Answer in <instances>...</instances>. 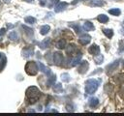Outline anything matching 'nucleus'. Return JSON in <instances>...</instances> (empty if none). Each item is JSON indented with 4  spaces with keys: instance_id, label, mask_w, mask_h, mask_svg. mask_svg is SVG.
I'll list each match as a JSON object with an SVG mask.
<instances>
[{
    "instance_id": "f257e3e1",
    "label": "nucleus",
    "mask_w": 124,
    "mask_h": 116,
    "mask_svg": "<svg viewBox=\"0 0 124 116\" xmlns=\"http://www.w3.org/2000/svg\"><path fill=\"white\" fill-rule=\"evenodd\" d=\"M101 83V79H95L90 78L85 81V93L86 94H93L98 89L99 85Z\"/></svg>"
},
{
    "instance_id": "f03ea898",
    "label": "nucleus",
    "mask_w": 124,
    "mask_h": 116,
    "mask_svg": "<svg viewBox=\"0 0 124 116\" xmlns=\"http://www.w3.org/2000/svg\"><path fill=\"white\" fill-rule=\"evenodd\" d=\"M40 94H41V92L36 86H30L26 90V97L31 103L36 102V101L40 97Z\"/></svg>"
},
{
    "instance_id": "7ed1b4c3",
    "label": "nucleus",
    "mask_w": 124,
    "mask_h": 116,
    "mask_svg": "<svg viewBox=\"0 0 124 116\" xmlns=\"http://www.w3.org/2000/svg\"><path fill=\"white\" fill-rule=\"evenodd\" d=\"M38 70H39L38 63H36L35 61H29L25 65V72L29 75H36Z\"/></svg>"
},
{
    "instance_id": "20e7f679",
    "label": "nucleus",
    "mask_w": 124,
    "mask_h": 116,
    "mask_svg": "<svg viewBox=\"0 0 124 116\" xmlns=\"http://www.w3.org/2000/svg\"><path fill=\"white\" fill-rule=\"evenodd\" d=\"M88 67H89V64L87 61H80V64L78 68V71L79 73H85L88 70Z\"/></svg>"
},
{
    "instance_id": "39448f33",
    "label": "nucleus",
    "mask_w": 124,
    "mask_h": 116,
    "mask_svg": "<svg viewBox=\"0 0 124 116\" xmlns=\"http://www.w3.org/2000/svg\"><path fill=\"white\" fill-rule=\"evenodd\" d=\"M53 62L57 66L61 65L62 62H63V55H62V53H60V52H54L53 53Z\"/></svg>"
},
{
    "instance_id": "423d86ee",
    "label": "nucleus",
    "mask_w": 124,
    "mask_h": 116,
    "mask_svg": "<svg viewBox=\"0 0 124 116\" xmlns=\"http://www.w3.org/2000/svg\"><path fill=\"white\" fill-rule=\"evenodd\" d=\"M90 41H91V37H90L89 35H87V34H83V35H81V36L79 37V39H78L79 44H82V45H85V44H89Z\"/></svg>"
},
{
    "instance_id": "0eeeda50",
    "label": "nucleus",
    "mask_w": 124,
    "mask_h": 116,
    "mask_svg": "<svg viewBox=\"0 0 124 116\" xmlns=\"http://www.w3.org/2000/svg\"><path fill=\"white\" fill-rule=\"evenodd\" d=\"M67 6H68V3H67V2H59V3L55 6L54 11H55V13H60V12H62V11H64V10L67 8Z\"/></svg>"
},
{
    "instance_id": "6e6552de",
    "label": "nucleus",
    "mask_w": 124,
    "mask_h": 116,
    "mask_svg": "<svg viewBox=\"0 0 124 116\" xmlns=\"http://www.w3.org/2000/svg\"><path fill=\"white\" fill-rule=\"evenodd\" d=\"M81 56H82V54L80 53V52H78L72 60H71V63H70V66L71 67H75V66H77L78 63H80V59H81Z\"/></svg>"
},
{
    "instance_id": "1a4fd4ad",
    "label": "nucleus",
    "mask_w": 124,
    "mask_h": 116,
    "mask_svg": "<svg viewBox=\"0 0 124 116\" xmlns=\"http://www.w3.org/2000/svg\"><path fill=\"white\" fill-rule=\"evenodd\" d=\"M88 52H89L90 54L96 56V55H98L99 52H100V47H99L97 44H92L91 46H89V48H88Z\"/></svg>"
},
{
    "instance_id": "9d476101",
    "label": "nucleus",
    "mask_w": 124,
    "mask_h": 116,
    "mask_svg": "<svg viewBox=\"0 0 124 116\" xmlns=\"http://www.w3.org/2000/svg\"><path fill=\"white\" fill-rule=\"evenodd\" d=\"M69 26H71V27L76 31L77 34H81V33H82V30H84L83 27H81V26H80L79 24H78V23H69Z\"/></svg>"
},
{
    "instance_id": "9b49d317",
    "label": "nucleus",
    "mask_w": 124,
    "mask_h": 116,
    "mask_svg": "<svg viewBox=\"0 0 124 116\" xmlns=\"http://www.w3.org/2000/svg\"><path fill=\"white\" fill-rule=\"evenodd\" d=\"M33 47H26V48H24L23 50H22V56L24 57V58H28V57H30V56H32L33 55Z\"/></svg>"
},
{
    "instance_id": "f8f14e48",
    "label": "nucleus",
    "mask_w": 124,
    "mask_h": 116,
    "mask_svg": "<svg viewBox=\"0 0 124 116\" xmlns=\"http://www.w3.org/2000/svg\"><path fill=\"white\" fill-rule=\"evenodd\" d=\"M118 65H119V60H116V61L110 63L109 65H108V67H107V71H108V72H110L116 70V68L118 67Z\"/></svg>"
},
{
    "instance_id": "ddd939ff",
    "label": "nucleus",
    "mask_w": 124,
    "mask_h": 116,
    "mask_svg": "<svg viewBox=\"0 0 124 116\" xmlns=\"http://www.w3.org/2000/svg\"><path fill=\"white\" fill-rule=\"evenodd\" d=\"M38 67H39V70H40L41 72H43L44 73H46V74H47V75L50 74V70H49L47 67H46L43 63L38 62Z\"/></svg>"
},
{
    "instance_id": "4468645a",
    "label": "nucleus",
    "mask_w": 124,
    "mask_h": 116,
    "mask_svg": "<svg viewBox=\"0 0 124 116\" xmlns=\"http://www.w3.org/2000/svg\"><path fill=\"white\" fill-rule=\"evenodd\" d=\"M83 29H84L85 31H93V30L95 29V27H94V25H93L92 22H90V21H85V22L83 23Z\"/></svg>"
},
{
    "instance_id": "2eb2a0df",
    "label": "nucleus",
    "mask_w": 124,
    "mask_h": 116,
    "mask_svg": "<svg viewBox=\"0 0 124 116\" xmlns=\"http://www.w3.org/2000/svg\"><path fill=\"white\" fill-rule=\"evenodd\" d=\"M39 45H40V47H41L42 49L48 47V46L50 45V39H49V38L45 39L43 42H41V43H40V44H39Z\"/></svg>"
},
{
    "instance_id": "dca6fc26",
    "label": "nucleus",
    "mask_w": 124,
    "mask_h": 116,
    "mask_svg": "<svg viewBox=\"0 0 124 116\" xmlns=\"http://www.w3.org/2000/svg\"><path fill=\"white\" fill-rule=\"evenodd\" d=\"M89 5L93 6V7H101V6L105 5V1H103V0H93L91 3H89Z\"/></svg>"
},
{
    "instance_id": "f3484780",
    "label": "nucleus",
    "mask_w": 124,
    "mask_h": 116,
    "mask_svg": "<svg viewBox=\"0 0 124 116\" xmlns=\"http://www.w3.org/2000/svg\"><path fill=\"white\" fill-rule=\"evenodd\" d=\"M97 20L99 22H101V23H106V22L108 21V17L106 14H99L97 16Z\"/></svg>"
},
{
    "instance_id": "a211bd4d",
    "label": "nucleus",
    "mask_w": 124,
    "mask_h": 116,
    "mask_svg": "<svg viewBox=\"0 0 124 116\" xmlns=\"http://www.w3.org/2000/svg\"><path fill=\"white\" fill-rule=\"evenodd\" d=\"M98 103H99V100L95 97H93L89 100V106L90 107H96L98 105Z\"/></svg>"
},
{
    "instance_id": "6ab92c4d",
    "label": "nucleus",
    "mask_w": 124,
    "mask_h": 116,
    "mask_svg": "<svg viewBox=\"0 0 124 116\" xmlns=\"http://www.w3.org/2000/svg\"><path fill=\"white\" fill-rule=\"evenodd\" d=\"M49 30H50L49 25H44V26H42V27H41L40 33H41L42 35H46V34L49 32Z\"/></svg>"
},
{
    "instance_id": "aec40b11",
    "label": "nucleus",
    "mask_w": 124,
    "mask_h": 116,
    "mask_svg": "<svg viewBox=\"0 0 124 116\" xmlns=\"http://www.w3.org/2000/svg\"><path fill=\"white\" fill-rule=\"evenodd\" d=\"M65 46H66V41H65L64 39H61V40H59V41L56 43V47L59 48V49H62V48H64Z\"/></svg>"
},
{
    "instance_id": "412c9836",
    "label": "nucleus",
    "mask_w": 124,
    "mask_h": 116,
    "mask_svg": "<svg viewBox=\"0 0 124 116\" xmlns=\"http://www.w3.org/2000/svg\"><path fill=\"white\" fill-rule=\"evenodd\" d=\"M108 13H109L110 14H112V15H115V16H117V15H119V14H120L121 11H120L118 8H113V9H110V10H108Z\"/></svg>"
},
{
    "instance_id": "4be33fe9",
    "label": "nucleus",
    "mask_w": 124,
    "mask_h": 116,
    "mask_svg": "<svg viewBox=\"0 0 124 116\" xmlns=\"http://www.w3.org/2000/svg\"><path fill=\"white\" fill-rule=\"evenodd\" d=\"M55 80H56V76H55V74H52V75H50V76L48 77V79H47L46 85H47V86L53 85V84H54V82H55Z\"/></svg>"
},
{
    "instance_id": "5701e85b",
    "label": "nucleus",
    "mask_w": 124,
    "mask_h": 116,
    "mask_svg": "<svg viewBox=\"0 0 124 116\" xmlns=\"http://www.w3.org/2000/svg\"><path fill=\"white\" fill-rule=\"evenodd\" d=\"M46 6L48 8H51L54 5H57L59 3V0H46Z\"/></svg>"
},
{
    "instance_id": "b1692460",
    "label": "nucleus",
    "mask_w": 124,
    "mask_h": 116,
    "mask_svg": "<svg viewBox=\"0 0 124 116\" xmlns=\"http://www.w3.org/2000/svg\"><path fill=\"white\" fill-rule=\"evenodd\" d=\"M62 90H63V88H62L61 83H57V84L53 85V91L55 93H60V92H62Z\"/></svg>"
},
{
    "instance_id": "393cba45",
    "label": "nucleus",
    "mask_w": 124,
    "mask_h": 116,
    "mask_svg": "<svg viewBox=\"0 0 124 116\" xmlns=\"http://www.w3.org/2000/svg\"><path fill=\"white\" fill-rule=\"evenodd\" d=\"M94 60L96 62V64H102L103 61H104V56L102 54H98V55H96V57L94 58Z\"/></svg>"
},
{
    "instance_id": "a878e982",
    "label": "nucleus",
    "mask_w": 124,
    "mask_h": 116,
    "mask_svg": "<svg viewBox=\"0 0 124 116\" xmlns=\"http://www.w3.org/2000/svg\"><path fill=\"white\" fill-rule=\"evenodd\" d=\"M24 20H25V22L28 23V24H33V23L36 22V18L33 17V16H26V17L24 18Z\"/></svg>"
},
{
    "instance_id": "bb28decb",
    "label": "nucleus",
    "mask_w": 124,
    "mask_h": 116,
    "mask_svg": "<svg viewBox=\"0 0 124 116\" xmlns=\"http://www.w3.org/2000/svg\"><path fill=\"white\" fill-rule=\"evenodd\" d=\"M103 31H104V34H105L108 39H110V38L113 36V31H112L111 29H104Z\"/></svg>"
},
{
    "instance_id": "cd10ccee",
    "label": "nucleus",
    "mask_w": 124,
    "mask_h": 116,
    "mask_svg": "<svg viewBox=\"0 0 124 116\" xmlns=\"http://www.w3.org/2000/svg\"><path fill=\"white\" fill-rule=\"evenodd\" d=\"M9 39L12 40V41H16L17 40V34L15 32V31H12L9 33Z\"/></svg>"
},
{
    "instance_id": "c85d7f7f",
    "label": "nucleus",
    "mask_w": 124,
    "mask_h": 116,
    "mask_svg": "<svg viewBox=\"0 0 124 116\" xmlns=\"http://www.w3.org/2000/svg\"><path fill=\"white\" fill-rule=\"evenodd\" d=\"M75 50H76V45L75 44H70L67 47V53H69V54H72Z\"/></svg>"
},
{
    "instance_id": "c756f323",
    "label": "nucleus",
    "mask_w": 124,
    "mask_h": 116,
    "mask_svg": "<svg viewBox=\"0 0 124 116\" xmlns=\"http://www.w3.org/2000/svg\"><path fill=\"white\" fill-rule=\"evenodd\" d=\"M22 28L25 30V33H26L28 36H32V35H33V30H32L31 28H28V27H26L25 25H22Z\"/></svg>"
},
{
    "instance_id": "7c9ffc66",
    "label": "nucleus",
    "mask_w": 124,
    "mask_h": 116,
    "mask_svg": "<svg viewBox=\"0 0 124 116\" xmlns=\"http://www.w3.org/2000/svg\"><path fill=\"white\" fill-rule=\"evenodd\" d=\"M6 63H7V59H6V57H3V60L0 62V72H2L4 70V68L6 66Z\"/></svg>"
},
{
    "instance_id": "2f4dec72",
    "label": "nucleus",
    "mask_w": 124,
    "mask_h": 116,
    "mask_svg": "<svg viewBox=\"0 0 124 116\" xmlns=\"http://www.w3.org/2000/svg\"><path fill=\"white\" fill-rule=\"evenodd\" d=\"M61 78H62L63 81L68 82V81L70 80V75H69L67 72H65V73H62V74H61Z\"/></svg>"
},
{
    "instance_id": "473e14b6",
    "label": "nucleus",
    "mask_w": 124,
    "mask_h": 116,
    "mask_svg": "<svg viewBox=\"0 0 124 116\" xmlns=\"http://www.w3.org/2000/svg\"><path fill=\"white\" fill-rule=\"evenodd\" d=\"M116 80L121 82V83H124V73H120L116 76Z\"/></svg>"
},
{
    "instance_id": "72a5a7b5",
    "label": "nucleus",
    "mask_w": 124,
    "mask_h": 116,
    "mask_svg": "<svg viewBox=\"0 0 124 116\" xmlns=\"http://www.w3.org/2000/svg\"><path fill=\"white\" fill-rule=\"evenodd\" d=\"M124 51V40L119 42V49L118 52H123Z\"/></svg>"
},
{
    "instance_id": "f704fd0d",
    "label": "nucleus",
    "mask_w": 124,
    "mask_h": 116,
    "mask_svg": "<svg viewBox=\"0 0 124 116\" xmlns=\"http://www.w3.org/2000/svg\"><path fill=\"white\" fill-rule=\"evenodd\" d=\"M50 55H51V53L50 52H48V53H46V59L49 62V63H51V60H50Z\"/></svg>"
},
{
    "instance_id": "c9c22d12",
    "label": "nucleus",
    "mask_w": 124,
    "mask_h": 116,
    "mask_svg": "<svg viewBox=\"0 0 124 116\" xmlns=\"http://www.w3.org/2000/svg\"><path fill=\"white\" fill-rule=\"evenodd\" d=\"M119 96L121 97V99L124 100V88H122V89L119 91Z\"/></svg>"
},
{
    "instance_id": "e433bc0d",
    "label": "nucleus",
    "mask_w": 124,
    "mask_h": 116,
    "mask_svg": "<svg viewBox=\"0 0 124 116\" xmlns=\"http://www.w3.org/2000/svg\"><path fill=\"white\" fill-rule=\"evenodd\" d=\"M66 108H67V110H68V111H74V110H75V109L73 108V106H71V105H69V104H67Z\"/></svg>"
},
{
    "instance_id": "4c0bfd02",
    "label": "nucleus",
    "mask_w": 124,
    "mask_h": 116,
    "mask_svg": "<svg viewBox=\"0 0 124 116\" xmlns=\"http://www.w3.org/2000/svg\"><path fill=\"white\" fill-rule=\"evenodd\" d=\"M6 33V29H4V28H1L0 29V37H2L4 34Z\"/></svg>"
},
{
    "instance_id": "58836bf2",
    "label": "nucleus",
    "mask_w": 124,
    "mask_h": 116,
    "mask_svg": "<svg viewBox=\"0 0 124 116\" xmlns=\"http://www.w3.org/2000/svg\"><path fill=\"white\" fill-rule=\"evenodd\" d=\"M79 1H83V0H74L71 4H73V5H74V4H77V3H78V2H79Z\"/></svg>"
},
{
    "instance_id": "ea45409f",
    "label": "nucleus",
    "mask_w": 124,
    "mask_h": 116,
    "mask_svg": "<svg viewBox=\"0 0 124 116\" xmlns=\"http://www.w3.org/2000/svg\"><path fill=\"white\" fill-rule=\"evenodd\" d=\"M7 27H8V28H13V27H14V25H12V24H8V25H7Z\"/></svg>"
},
{
    "instance_id": "a19ab883",
    "label": "nucleus",
    "mask_w": 124,
    "mask_h": 116,
    "mask_svg": "<svg viewBox=\"0 0 124 116\" xmlns=\"http://www.w3.org/2000/svg\"><path fill=\"white\" fill-rule=\"evenodd\" d=\"M120 33H121L122 35H124V28H122V29L120 30Z\"/></svg>"
},
{
    "instance_id": "79ce46f5",
    "label": "nucleus",
    "mask_w": 124,
    "mask_h": 116,
    "mask_svg": "<svg viewBox=\"0 0 124 116\" xmlns=\"http://www.w3.org/2000/svg\"><path fill=\"white\" fill-rule=\"evenodd\" d=\"M40 1H41V5L44 6V5H45V1H44V0H40Z\"/></svg>"
},
{
    "instance_id": "37998d69",
    "label": "nucleus",
    "mask_w": 124,
    "mask_h": 116,
    "mask_svg": "<svg viewBox=\"0 0 124 116\" xmlns=\"http://www.w3.org/2000/svg\"><path fill=\"white\" fill-rule=\"evenodd\" d=\"M24 1H26V2H29V3H32V2H33V0H24Z\"/></svg>"
},
{
    "instance_id": "c03bdc74",
    "label": "nucleus",
    "mask_w": 124,
    "mask_h": 116,
    "mask_svg": "<svg viewBox=\"0 0 124 116\" xmlns=\"http://www.w3.org/2000/svg\"><path fill=\"white\" fill-rule=\"evenodd\" d=\"M4 1H5L6 3H9V2H10V0H4Z\"/></svg>"
},
{
    "instance_id": "a18cd8bd",
    "label": "nucleus",
    "mask_w": 124,
    "mask_h": 116,
    "mask_svg": "<svg viewBox=\"0 0 124 116\" xmlns=\"http://www.w3.org/2000/svg\"><path fill=\"white\" fill-rule=\"evenodd\" d=\"M1 56H2V54H1V53H0V58H1Z\"/></svg>"
},
{
    "instance_id": "49530a36",
    "label": "nucleus",
    "mask_w": 124,
    "mask_h": 116,
    "mask_svg": "<svg viewBox=\"0 0 124 116\" xmlns=\"http://www.w3.org/2000/svg\"><path fill=\"white\" fill-rule=\"evenodd\" d=\"M123 66H124V61H123Z\"/></svg>"
},
{
    "instance_id": "de8ad7c7",
    "label": "nucleus",
    "mask_w": 124,
    "mask_h": 116,
    "mask_svg": "<svg viewBox=\"0 0 124 116\" xmlns=\"http://www.w3.org/2000/svg\"><path fill=\"white\" fill-rule=\"evenodd\" d=\"M123 23H124V21H123Z\"/></svg>"
}]
</instances>
